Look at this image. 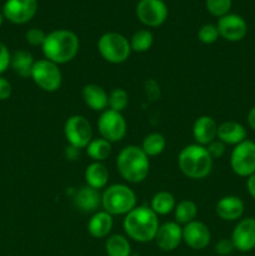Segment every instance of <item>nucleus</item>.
I'll list each match as a JSON object with an SVG mask.
<instances>
[{
    "instance_id": "f257e3e1",
    "label": "nucleus",
    "mask_w": 255,
    "mask_h": 256,
    "mask_svg": "<svg viewBox=\"0 0 255 256\" xmlns=\"http://www.w3.org/2000/svg\"><path fill=\"white\" fill-rule=\"evenodd\" d=\"M79 46V38L74 32L59 29L46 34L42 49L45 59L60 65L72 62L78 55Z\"/></svg>"
},
{
    "instance_id": "f03ea898",
    "label": "nucleus",
    "mask_w": 255,
    "mask_h": 256,
    "mask_svg": "<svg viewBox=\"0 0 255 256\" xmlns=\"http://www.w3.org/2000/svg\"><path fill=\"white\" fill-rule=\"evenodd\" d=\"M158 215L148 206H136L128 212L122 222L128 238L138 242H150L156 236L159 229Z\"/></svg>"
},
{
    "instance_id": "7ed1b4c3",
    "label": "nucleus",
    "mask_w": 255,
    "mask_h": 256,
    "mask_svg": "<svg viewBox=\"0 0 255 256\" xmlns=\"http://www.w3.org/2000/svg\"><path fill=\"white\" fill-rule=\"evenodd\" d=\"M116 168L122 179L132 184H139L149 175V156L140 146L129 145L118 154Z\"/></svg>"
},
{
    "instance_id": "20e7f679",
    "label": "nucleus",
    "mask_w": 255,
    "mask_h": 256,
    "mask_svg": "<svg viewBox=\"0 0 255 256\" xmlns=\"http://www.w3.org/2000/svg\"><path fill=\"white\" fill-rule=\"evenodd\" d=\"M178 165L185 176L195 180L204 179L212 172V158L205 146L192 144L182 148L179 152Z\"/></svg>"
},
{
    "instance_id": "39448f33",
    "label": "nucleus",
    "mask_w": 255,
    "mask_h": 256,
    "mask_svg": "<svg viewBox=\"0 0 255 256\" xmlns=\"http://www.w3.org/2000/svg\"><path fill=\"white\" fill-rule=\"evenodd\" d=\"M102 206L112 216L126 215L136 208V195L128 185H110L102 194Z\"/></svg>"
},
{
    "instance_id": "423d86ee",
    "label": "nucleus",
    "mask_w": 255,
    "mask_h": 256,
    "mask_svg": "<svg viewBox=\"0 0 255 256\" xmlns=\"http://www.w3.org/2000/svg\"><path fill=\"white\" fill-rule=\"evenodd\" d=\"M98 50L105 62L110 64H122L132 54L130 42L115 32H105L98 40Z\"/></svg>"
},
{
    "instance_id": "0eeeda50",
    "label": "nucleus",
    "mask_w": 255,
    "mask_h": 256,
    "mask_svg": "<svg viewBox=\"0 0 255 256\" xmlns=\"http://www.w3.org/2000/svg\"><path fill=\"white\" fill-rule=\"evenodd\" d=\"M32 79L42 90L54 92L62 86V75L59 65L48 59H40L35 62L32 72Z\"/></svg>"
},
{
    "instance_id": "6e6552de",
    "label": "nucleus",
    "mask_w": 255,
    "mask_h": 256,
    "mask_svg": "<svg viewBox=\"0 0 255 256\" xmlns=\"http://www.w3.org/2000/svg\"><path fill=\"white\" fill-rule=\"evenodd\" d=\"M232 170L242 178H249L255 174V142L244 140L235 145L230 155Z\"/></svg>"
},
{
    "instance_id": "1a4fd4ad",
    "label": "nucleus",
    "mask_w": 255,
    "mask_h": 256,
    "mask_svg": "<svg viewBox=\"0 0 255 256\" xmlns=\"http://www.w3.org/2000/svg\"><path fill=\"white\" fill-rule=\"evenodd\" d=\"M98 130L100 138L109 142H122L126 134V122L122 112L106 109L98 119Z\"/></svg>"
},
{
    "instance_id": "9d476101",
    "label": "nucleus",
    "mask_w": 255,
    "mask_h": 256,
    "mask_svg": "<svg viewBox=\"0 0 255 256\" xmlns=\"http://www.w3.org/2000/svg\"><path fill=\"white\" fill-rule=\"evenodd\" d=\"M64 135L70 146L84 149L92 140V129L86 118L82 115H72L65 122Z\"/></svg>"
},
{
    "instance_id": "9b49d317",
    "label": "nucleus",
    "mask_w": 255,
    "mask_h": 256,
    "mask_svg": "<svg viewBox=\"0 0 255 256\" xmlns=\"http://www.w3.org/2000/svg\"><path fill=\"white\" fill-rule=\"evenodd\" d=\"M136 16L146 26H160L168 18V8L162 0H140L136 6Z\"/></svg>"
},
{
    "instance_id": "f8f14e48",
    "label": "nucleus",
    "mask_w": 255,
    "mask_h": 256,
    "mask_svg": "<svg viewBox=\"0 0 255 256\" xmlns=\"http://www.w3.org/2000/svg\"><path fill=\"white\" fill-rule=\"evenodd\" d=\"M38 0H6L2 15L14 24H25L36 14Z\"/></svg>"
},
{
    "instance_id": "ddd939ff",
    "label": "nucleus",
    "mask_w": 255,
    "mask_h": 256,
    "mask_svg": "<svg viewBox=\"0 0 255 256\" xmlns=\"http://www.w3.org/2000/svg\"><path fill=\"white\" fill-rule=\"evenodd\" d=\"M230 239L238 252H248L255 249V218L240 220L235 225Z\"/></svg>"
},
{
    "instance_id": "4468645a",
    "label": "nucleus",
    "mask_w": 255,
    "mask_h": 256,
    "mask_svg": "<svg viewBox=\"0 0 255 256\" xmlns=\"http://www.w3.org/2000/svg\"><path fill=\"white\" fill-rule=\"evenodd\" d=\"M216 26L220 36L232 42L242 40L248 32L246 22L236 14H226L219 18Z\"/></svg>"
},
{
    "instance_id": "2eb2a0df",
    "label": "nucleus",
    "mask_w": 255,
    "mask_h": 256,
    "mask_svg": "<svg viewBox=\"0 0 255 256\" xmlns=\"http://www.w3.org/2000/svg\"><path fill=\"white\" fill-rule=\"evenodd\" d=\"M212 234L204 222H194L184 225L182 228V242L192 250H202L210 244Z\"/></svg>"
},
{
    "instance_id": "dca6fc26",
    "label": "nucleus",
    "mask_w": 255,
    "mask_h": 256,
    "mask_svg": "<svg viewBox=\"0 0 255 256\" xmlns=\"http://www.w3.org/2000/svg\"><path fill=\"white\" fill-rule=\"evenodd\" d=\"M155 242L162 252H172L182 242V228L176 222H168L158 229Z\"/></svg>"
},
{
    "instance_id": "f3484780",
    "label": "nucleus",
    "mask_w": 255,
    "mask_h": 256,
    "mask_svg": "<svg viewBox=\"0 0 255 256\" xmlns=\"http://www.w3.org/2000/svg\"><path fill=\"white\" fill-rule=\"evenodd\" d=\"M245 205L244 202L239 196L235 195H228V196L222 198L216 202L215 206V212L218 216L224 222H235L240 219L244 214Z\"/></svg>"
},
{
    "instance_id": "a211bd4d",
    "label": "nucleus",
    "mask_w": 255,
    "mask_h": 256,
    "mask_svg": "<svg viewBox=\"0 0 255 256\" xmlns=\"http://www.w3.org/2000/svg\"><path fill=\"white\" fill-rule=\"evenodd\" d=\"M218 125L212 118L202 115L195 120L192 125V136L198 145L208 146L212 142L216 139Z\"/></svg>"
},
{
    "instance_id": "6ab92c4d",
    "label": "nucleus",
    "mask_w": 255,
    "mask_h": 256,
    "mask_svg": "<svg viewBox=\"0 0 255 256\" xmlns=\"http://www.w3.org/2000/svg\"><path fill=\"white\" fill-rule=\"evenodd\" d=\"M218 139L225 145H238L246 140V129L238 122H224L218 125Z\"/></svg>"
},
{
    "instance_id": "aec40b11",
    "label": "nucleus",
    "mask_w": 255,
    "mask_h": 256,
    "mask_svg": "<svg viewBox=\"0 0 255 256\" xmlns=\"http://www.w3.org/2000/svg\"><path fill=\"white\" fill-rule=\"evenodd\" d=\"M74 205L82 212H95L102 205V194L99 190L85 185L75 194Z\"/></svg>"
},
{
    "instance_id": "412c9836",
    "label": "nucleus",
    "mask_w": 255,
    "mask_h": 256,
    "mask_svg": "<svg viewBox=\"0 0 255 256\" xmlns=\"http://www.w3.org/2000/svg\"><path fill=\"white\" fill-rule=\"evenodd\" d=\"M82 100L85 104L94 112H104L108 106V92L104 88L96 84H88L82 88Z\"/></svg>"
},
{
    "instance_id": "4be33fe9",
    "label": "nucleus",
    "mask_w": 255,
    "mask_h": 256,
    "mask_svg": "<svg viewBox=\"0 0 255 256\" xmlns=\"http://www.w3.org/2000/svg\"><path fill=\"white\" fill-rule=\"evenodd\" d=\"M112 216L108 214L106 212H96L92 218H90L89 222H88V232L92 238L96 239H102L106 238L110 234L112 229Z\"/></svg>"
},
{
    "instance_id": "5701e85b",
    "label": "nucleus",
    "mask_w": 255,
    "mask_h": 256,
    "mask_svg": "<svg viewBox=\"0 0 255 256\" xmlns=\"http://www.w3.org/2000/svg\"><path fill=\"white\" fill-rule=\"evenodd\" d=\"M84 176L88 186L96 190L104 189L109 182V172H108L106 166L99 162H94L88 165Z\"/></svg>"
},
{
    "instance_id": "b1692460",
    "label": "nucleus",
    "mask_w": 255,
    "mask_h": 256,
    "mask_svg": "<svg viewBox=\"0 0 255 256\" xmlns=\"http://www.w3.org/2000/svg\"><path fill=\"white\" fill-rule=\"evenodd\" d=\"M35 62L36 60H34V56L30 52H25V50H18L12 55L10 66L20 78L26 79V78H32V72Z\"/></svg>"
},
{
    "instance_id": "393cba45",
    "label": "nucleus",
    "mask_w": 255,
    "mask_h": 256,
    "mask_svg": "<svg viewBox=\"0 0 255 256\" xmlns=\"http://www.w3.org/2000/svg\"><path fill=\"white\" fill-rule=\"evenodd\" d=\"M176 206L174 195L168 192H159L152 196L150 208L156 215H168Z\"/></svg>"
},
{
    "instance_id": "a878e982",
    "label": "nucleus",
    "mask_w": 255,
    "mask_h": 256,
    "mask_svg": "<svg viewBox=\"0 0 255 256\" xmlns=\"http://www.w3.org/2000/svg\"><path fill=\"white\" fill-rule=\"evenodd\" d=\"M105 252L108 256H130L132 246L124 235L115 234L108 238L105 242Z\"/></svg>"
},
{
    "instance_id": "bb28decb",
    "label": "nucleus",
    "mask_w": 255,
    "mask_h": 256,
    "mask_svg": "<svg viewBox=\"0 0 255 256\" xmlns=\"http://www.w3.org/2000/svg\"><path fill=\"white\" fill-rule=\"evenodd\" d=\"M86 154L89 155L90 159L94 162H102L106 160L112 154V142L102 138H96L92 139L86 146Z\"/></svg>"
},
{
    "instance_id": "cd10ccee",
    "label": "nucleus",
    "mask_w": 255,
    "mask_h": 256,
    "mask_svg": "<svg viewBox=\"0 0 255 256\" xmlns=\"http://www.w3.org/2000/svg\"><path fill=\"white\" fill-rule=\"evenodd\" d=\"M175 220L178 224H189L198 216V206L192 200H182L174 209Z\"/></svg>"
},
{
    "instance_id": "c85d7f7f",
    "label": "nucleus",
    "mask_w": 255,
    "mask_h": 256,
    "mask_svg": "<svg viewBox=\"0 0 255 256\" xmlns=\"http://www.w3.org/2000/svg\"><path fill=\"white\" fill-rule=\"evenodd\" d=\"M165 146H166V140H165L164 135L160 132H152L144 138L140 148L150 158L162 154L165 150Z\"/></svg>"
},
{
    "instance_id": "c756f323",
    "label": "nucleus",
    "mask_w": 255,
    "mask_h": 256,
    "mask_svg": "<svg viewBox=\"0 0 255 256\" xmlns=\"http://www.w3.org/2000/svg\"><path fill=\"white\" fill-rule=\"evenodd\" d=\"M152 42H154V36H152V32L142 29L132 34V39H130V48H132V52H145L152 46Z\"/></svg>"
},
{
    "instance_id": "7c9ffc66",
    "label": "nucleus",
    "mask_w": 255,
    "mask_h": 256,
    "mask_svg": "<svg viewBox=\"0 0 255 256\" xmlns=\"http://www.w3.org/2000/svg\"><path fill=\"white\" fill-rule=\"evenodd\" d=\"M129 104V95L122 88H116V89L112 90L108 98V106L112 110L118 112H124L125 108Z\"/></svg>"
},
{
    "instance_id": "2f4dec72",
    "label": "nucleus",
    "mask_w": 255,
    "mask_h": 256,
    "mask_svg": "<svg viewBox=\"0 0 255 256\" xmlns=\"http://www.w3.org/2000/svg\"><path fill=\"white\" fill-rule=\"evenodd\" d=\"M205 5L210 14L222 18L229 14V10L232 8V0H206Z\"/></svg>"
},
{
    "instance_id": "473e14b6",
    "label": "nucleus",
    "mask_w": 255,
    "mask_h": 256,
    "mask_svg": "<svg viewBox=\"0 0 255 256\" xmlns=\"http://www.w3.org/2000/svg\"><path fill=\"white\" fill-rule=\"evenodd\" d=\"M219 36L220 34H219V30H218V26L212 24L202 25V26L199 29V32H198V38H199V40L202 42V44H206V45L214 44Z\"/></svg>"
},
{
    "instance_id": "72a5a7b5",
    "label": "nucleus",
    "mask_w": 255,
    "mask_h": 256,
    "mask_svg": "<svg viewBox=\"0 0 255 256\" xmlns=\"http://www.w3.org/2000/svg\"><path fill=\"white\" fill-rule=\"evenodd\" d=\"M46 34L39 28H32L25 32V39L32 46H42Z\"/></svg>"
},
{
    "instance_id": "f704fd0d",
    "label": "nucleus",
    "mask_w": 255,
    "mask_h": 256,
    "mask_svg": "<svg viewBox=\"0 0 255 256\" xmlns=\"http://www.w3.org/2000/svg\"><path fill=\"white\" fill-rule=\"evenodd\" d=\"M206 148L208 152H209L210 156L212 158V160L214 159H219V158H222V155L225 154V144L222 142H220L219 139H215L214 142H210Z\"/></svg>"
},
{
    "instance_id": "c9c22d12",
    "label": "nucleus",
    "mask_w": 255,
    "mask_h": 256,
    "mask_svg": "<svg viewBox=\"0 0 255 256\" xmlns=\"http://www.w3.org/2000/svg\"><path fill=\"white\" fill-rule=\"evenodd\" d=\"M234 250L235 248H234V244H232V239H226V238L220 239L219 242H216V245H215V252L220 256L230 255Z\"/></svg>"
},
{
    "instance_id": "e433bc0d",
    "label": "nucleus",
    "mask_w": 255,
    "mask_h": 256,
    "mask_svg": "<svg viewBox=\"0 0 255 256\" xmlns=\"http://www.w3.org/2000/svg\"><path fill=\"white\" fill-rule=\"evenodd\" d=\"M10 60H12V54L9 49L2 42H0V75L8 70L10 66Z\"/></svg>"
},
{
    "instance_id": "4c0bfd02",
    "label": "nucleus",
    "mask_w": 255,
    "mask_h": 256,
    "mask_svg": "<svg viewBox=\"0 0 255 256\" xmlns=\"http://www.w3.org/2000/svg\"><path fill=\"white\" fill-rule=\"evenodd\" d=\"M12 86L10 84V82H8L5 78H2L0 75V102H4V100H8L10 96H12Z\"/></svg>"
},
{
    "instance_id": "58836bf2",
    "label": "nucleus",
    "mask_w": 255,
    "mask_h": 256,
    "mask_svg": "<svg viewBox=\"0 0 255 256\" xmlns=\"http://www.w3.org/2000/svg\"><path fill=\"white\" fill-rule=\"evenodd\" d=\"M246 189L248 192H249L250 196H252V199H255V174H252V176L248 178Z\"/></svg>"
},
{
    "instance_id": "ea45409f",
    "label": "nucleus",
    "mask_w": 255,
    "mask_h": 256,
    "mask_svg": "<svg viewBox=\"0 0 255 256\" xmlns=\"http://www.w3.org/2000/svg\"><path fill=\"white\" fill-rule=\"evenodd\" d=\"M248 124H249L250 129L255 132V105L248 112Z\"/></svg>"
},
{
    "instance_id": "a19ab883",
    "label": "nucleus",
    "mask_w": 255,
    "mask_h": 256,
    "mask_svg": "<svg viewBox=\"0 0 255 256\" xmlns=\"http://www.w3.org/2000/svg\"><path fill=\"white\" fill-rule=\"evenodd\" d=\"M2 22H4V15H2V12H0V28H2Z\"/></svg>"
}]
</instances>
